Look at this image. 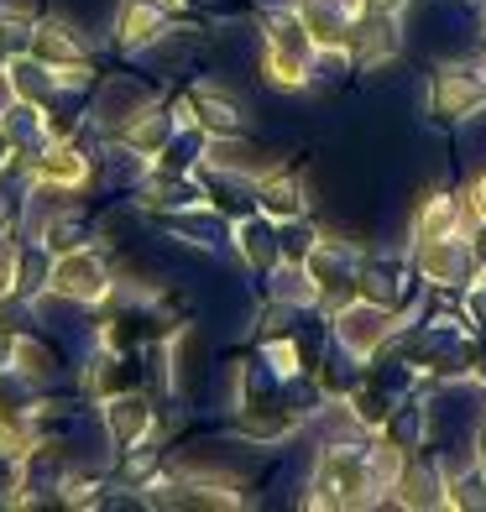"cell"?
I'll return each mask as SVG.
<instances>
[{
    "label": "cell",
    "instance_id": "cell-1",
    "mask_svg": "<svg viewBox=\"0 0 486 512\" xmlns=\"http://www.w3.org/2000/svg\"><path fill=\"white\" fill-rule=\"evenodd\" d=\"M48 173L63 178V183H79V178H84V162H79V152H68V147H63V152H53Z\"/></svg>",
    "mask_w": 486,
    "mask_h": 512
},
{
    "label": "cell",
    "instance_id": "cell-2",
    "mask_svg": "<svg viewBox=\"0 0 486 512\" xmlns=\"http://www.w3.org/2000/svg\"><path fill=\"white\" fill-rule=\"evenodd\" d=\"M152 27H157V16L152 11H142V6H131L126 11V37L136 42V37H152Z\"/></svg>",
    "mask_w": 486,
    "mask_h": 512
}]
</instances>
